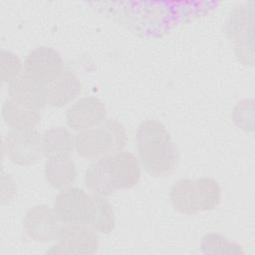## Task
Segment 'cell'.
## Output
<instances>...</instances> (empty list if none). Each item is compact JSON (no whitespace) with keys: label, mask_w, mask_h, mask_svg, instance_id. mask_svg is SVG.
I'll return each mask as SVG.
<instances>
[{"label":"cell","mask_w":255,"mask_h":255,"mask_svg":"<svg viewBox=\"0 0 255 255\" xmlns=\"http://www.w3.org/2000/svg\"><path fill=\"white\" fill-rule=\"evenodd\" d=\"M84 182L87 189L95 195L108 196L116 191L110 172V155L95 159L89 164Z\"/></svg>","instance_id":"5bb4252c"},{"label":"cell","mask_w":255,"mask_h":255,"mask_svg":"<svg viewBox=\"0 0 255 255\" xmlns=\"http://www.w3.org/2000/svg\"><path fill=\"white\" fill-rule=\"evenodd\" d=\"M16 194V184L14 179L10 176V174H6L4 170H2L1 177V202L9 203L13 200Z\"/></svg>","instance_id":"ffe728a7"},{"label":"cell","mask_w":255,"mask_h":255,"mask_svg":"<svg viewBox=\"0 0 255 255\" xmlns=\"http://www.w3.org/2000/svg\"><path fill=\"white\" fill-rule=\"evenodd\" d=\"M8 93L15 102L39 111L47 104V85L24 73L8 83Z\"/></svg>","instance_id":"8fae6325"},{"label":"cell","mask_w":255,"mask_h":255,"mask_svg":"<svg viewBox=\"0 0 255 255\" xmlns=\"http://www.w3.org/2000/svg\"><path fill=\"white\" fill-rule=\"evenodd\" d=\"M0 69L2 82L9 83L22 74L23 64L15 53L2 49L0 51Z\"/></svg>","instance_id":"d6986e66"},{"label":"cell","mask_w":255,"mask_h":255,"mask_svg":"<svg viewBox=\"0 0 255 255\" xmlns=\"http://www.w3.org/2000/svg\"><path fill=\"white\" fill-rule=\"evenodd\" d=\"M116 216L113 205L105 196L92 195V207L88 225L96 232L108 234L113 231Z\"/></svg>","instance_id":"e0dca14e"},{"label":"cell","mask_w":255,"mask_h":255,"mask_svg":"<svg viewBox=\"0 0 255 255\" xmlns=\"http://www.w3.org/2000/svg\"><path fill=\"white\" fill-rule=\"evenodd\" d=\"M127 131L122 123L106 119L91 128L78 131L75 135V149L83 158L98 159L124 150Z\"/></svg>","instance_id":"3957f363"},{"label":"cell","mask_w":255,"mask_h":255,"mask_svg":"<svg viewBox=\"0 0 255 255\" xmlns=\"http://www.w3.org/2000/svg\"><path fill=\"white\" fill-rule=\"evenodd\" d=\"M172 207L179 213L192 215L214 209L221 201V188L209 176L196 179L182 178L170 189Z\"/></svg>","instance_id":"7a4b0ae2"},{"label":"cell","mask_w":255,"mask_h":255,"mask_svg":"<svg viewBox=\"0 0 255 255\" xmlns=\"http://www.w3.org/2000/svg\"><path fill=\"white\" fill-rule=\"evenodd\" d=\"M64 72L60 53L49 46L33 49L25 58L23 73L45 85L56 80Z\"/></svg>","instance_id":"52a82bcc"},{"label":"cell","mask_w":255,"mask_h":255,"mask_svg":"<svg viewBox=\"0 0 255 255\" xmlns=\"http://www.w3.org/2000/svg\"><path fill=\"white\" fill-rule=\"evenodd\" d=\"M99 239L96 231L86 224L61 226L57 243L47 250L49 254H94L98 251Z\"/></svg>","instance_id":"5b68a950"},{"label":"cell","mask_w":255,"mask_h":255,"mask_svg":"<svg viewBox=\"0 0 255 255\" xmlns=\"http://www.w3.org/2000/svg\"><path fill=\"white\" fill-rule=\"evenodd\" d=\"M110 172L116 190L129 189L138 183L141 165L132 152L121 150L110 155Z\"/></svg>","instance_id":"30bf717a"},{"label":"cell","mask_w":255,"mask_h":255,"mask_svg":"<svg viewBox=\"0 0 255 255\" xmlns=\"http://www.w3.org/2000/svg\"><path fill=\"white\" fill-rule=\"evenodd\" d=\"M4 150L18 165H30L43 156L42 138L35 128H11L4 138Z\"/></svg>","instance_id":"277c9868"},{"label":"cell","mask_w":255,"mask_h":255,"mask_svg":"<svg viewBox=\"0 0 255 255\" xmlns=\"http://www.w3.org/2000/svg\"><path fill=\"white\" fill-rule=\"evenodd\" d=\"M1 115L5 124L11 128H35L41 120L39 110L6 99L2 104Z\"/></svg>","instance_id":"9a60e30c"},{"label":"cell","mask_w":255,"mask_h":255,"mask_svg":"<svg viewBox=\"0 0 255 255\" xmlns=\"http://www.w3.org/2000/svg\"><path fill=\"white\" fill-rule=\"evenodd\" d=\"M46 181L56 189L69 187L77 177V168L70 155L48 157L44 165Z\"/></svg>","instance_id":"4fadbf2b"},{"label":"cell","mask_w":255,"mask_h":255,"mask_svg":"<svg viewBox=\"0 0 255 255\" xmlns=\"http://www.w3.org/2000/svg\"><path fill=\"white\" fill-rule=\"evenodd\" d=\"M107 109L99 98L88 96L75 101L66 111L65 119L69 128L82 131L98 126L106 120Z\"/></svg>","instance_id":"9c48e42d"},{"label":"cell","mask_w":255,"mask_h":255,"mask_svg":"<svg viewBox=\"0 0 255 255\" xmlns=\"http://www.w3.org/2000/svg\"><path fill=\"white\" fill-rule=\"evenodd\" d=\"M135 144L140 165L148 174L164 177L176 168L179 159L178 149L159 121L141 122L135 133Z\"/></svg>","instance_id":"6da1fadb"},{"label":"cell","mask_w":255,"mask_h":255,"mask_svg":"<svg viewBox=\"0 0 255 255\" xmlns=\"http://www.w3.org/2000/svg\"><path fill=\"white\" fill-rule=\"evenodd\" d=\"M60 222L54 208L39 204L26 212L23 218V229L34 241L51 242L58 238L61 229Z\"/></svg>","instance_id":"ba28073f"},{"label":"cell","mask_w":255,"mask_h":255,"mask_svg":"<svg viewBox=\"0 0 255 255\" xmlns=\"http://www.w3.org/2000/svg\"><path fill=\"white\" fill-rule=\"evenodd\" d=\"M92 207V195L81 187L61 189L54 202V210L62 223L88 225Z\"/></svg>","instance_id":"8992f818"},{"label":"cell","mask_w":255,"mask_h":255,"mask_svg":"<svg viewBox=\"0 0 255 255\" xmlns=\"http://www.w3.org/2000/svg\"><path fill=\"white\" fill-rule=\"evenodd\" d=\"M43 155L48 158L70 155L75 148V136L64 127L51 128L41 135Z\"/></svg>","instance_id":"2e32d148"},{"label":"cell","mask_w":255,"mask_h":255,"mask_svg":"<svg viewBox=\"0 0 255 255\" xmlns=\"http://www.w3.org/2000/svg\"><path fill=\"white\" fill-rule=\"evenodd\" d=\"M200 250L203 254H244L241 245L218 233L205 234L200 240Z\"/></svg>","instance_id":"ac0fdd59"},{"label":"cell","mask_w":255,"mask_h":255,"mask_svg":"<svg viewBox=\"0 0 255 255\" xmlns=\"http://www.w3.org/2000/svg\"><path fill=\"white\" fill-rule=\"evenodd\" d=\"M82 92L80 79L72 72L64 71L56 80L47 85V104L63 108L73 102Z\"/></svg>","instance_id":"7c38bea8"}]
</instances>
